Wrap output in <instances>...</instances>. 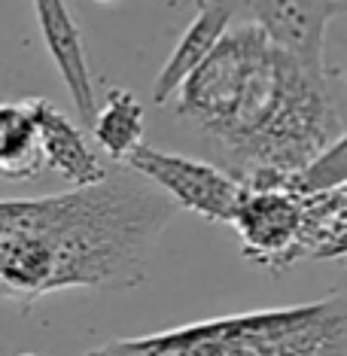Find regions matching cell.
Listing matches in <instances>:
<instances>
[{
  "label": "cell",
  "instance_id": "1",
  "mask_svg": "<svg viewBox=\"0 0 347 356\" xmlns=\"http://www.w3.org/2000/svg\"><path fill=\"white\" fill-rule=\"evenodd\" d=\"M344 3H238L204 64L177 88V116L220 149L244 189H271L347 140L326 34Z\"/></svg>",
  "mask_w": 347,
  "mask_h": 356
},
{
  "label": "cell",
  "instance_id": "2",
  "mask_svg": "<svg viewBox=\"0 0 347 356\" xmlns=\"http://www.w3.org/2000/svg\"><path fill=\"white\" fill-rule=\"evenodd\" d=\"M174 216L171 201L125 168L88 189L0 198V302L28 311L61 289H137Z\"/></svg>",
  "mask_w": 347,
  "mask_h": 356
},
{
  "label": "cell",
  "instance_id": "3",
  "mask_svg": "<svg viewBox=\"0 0 347 356\" xmlns=\"http://www.w3.org/2000/svg\"><path fill=\"white\" fill-rule=\"evenodd\" d=\"M83 356H347V302L262 307L186 326L113 338Z\"/></svg>",
  "mask_w": 347,
  "mask_h": 356
},
{
  "label": "cell",
  "instance_id": "4",
  "mask_svg": "<svg viewBox=\"0 0 347 356\" xmlns=\"http://www.w3.org/2000/svg\"><path fill=\"white\" fill-rule=\"evenodd\" d=\"M125 168L147 180L152 189H159L174 207L192 210L207 222L229 225L247 195L244 183L211 161L165 152L147 143L125 161Z\"/></svg>",
  "mask_w": 347,
  "mask_h": 356
},
{
  "label": "cell",
  "instance_id": "5",
  "mask_svg": "<svg viewBox=\"0 0 347 356\" xmlns=\"http://www.w3.org/2000/svg\"><path fill=\"white\" fill-rule=\"evenodd\" d=\"M238 232L241 256L253 265L284 274L298 265V234H302V198L293 192L262 189L250 192L232 216Z\"/></svg>",
  "mask_w": 347,
  "mask_h": 356
},
{
  "label": "cell",
  "instance_id": "6",
  "mask_svg": "<svg viewBox=\"0 0 347 356\" xmlns=\"http://www.w3.org/2000/svg\"><path fill=\"white\" fill-rule=\"evenodd\" d=\"M28 104L37 122L43 168L55 171V177L67 183L70 189H88V186L107 180L110 168L104 165L101 152L95 149V143L83 134V128L74 119H67L46 98H34Z\"/></svg>",
  "mask_w": 347,
  "mask_h": 356
},
{
  "label": "cell",
  "instance_id": "7",
  "mask_svg": "<svg viewBox=\"0 0 347 356\" xmlns=\"http://www.w3.org/2000/svg\"><path fill=\"white\" fill-rule=\"evenodd\" d=\"M34 15L40 34H43V43L49 49L55 67L64 79L70 92V101L79 113V122L86 128H92L95 116H98V95H95V76L88 70V58H86V46H83V34H79L76 19L70 15L67 3H58V0H40L34 3Z\"/></svg>",
  "mask_w": 347,
  "mask_h": 356
},
{
  "label": "cell",
  "instance_id": "8",
  "mask_svg": "<svg viewBox=\"0 0 347 356\" xmlns=\"http://www.w3.org/2000/svg\"><path fill=\"white\" fill-rule=\"evenodd\" d=\"M235 13H238V3H198L195 19L189 22L180 43L174 46V52L161 64L159 76L152 79V104L156 107H165V104L174 101L177 88L186 83L204 64L207 55L213 52V46L220 43L225 28L232 25Z\"/></svg>",
  "mask_w": 347,
  "mask_h": 356
},
{
  "label": "cell",
  "instance_id": "9",
  "mask_svg": "<svg viewBox=\"0 0 347 356\" xmlns=\"http://www.w3.org/2000/svg\"><path fill=\"white\" fill-rule=\"evenodd\" d=\"M347 253V186L302 198L298 262L341 259Z\"/></svg>",
  "mask_w": 347,
  "mask_h": 356
},
{
  "label": "cell",
  "instance_id": "10",
  "mask_svg": "<svg viewBox=\"0 0 347 356\" xmlns=\"http://www.w3.org/2000/svg\"><path fill=\"white\" fill-rule=\"evenodd\" d=\"M88 131L95 137V149H104L110 161L125 165L143 147V104L128 88H110Z\"/></svg>",
  "mask_w": 347,
  "mask_h": 356
},
{
  "label": "cell",
  "instance_id": "11",
  "mask_svg": "<svg viewBox=\"0 0 347 356\" xmlns=\"http://www.w3.org/2000/svg\"><path fill=\"white\" fill-rule=\"evenodd\" d=\"M43 171V152L28 101H0V177L34 180Z\"/></svg>",
  "mask_w": 347,
  "mask_h": 356
},
{
  "label": "cell",
  "instance_id": "12",
  "mask_svg": "<svg viewBox=\"0 0 347 356\" xmlns=\"http://www.w3.org/2000/svg\"><path fill=\"white\" fill-rule=\"evenodd\" d=\"M19 356H37V353H19Z\"/></svg>",
  "mask_w": 347,
  "mask_h": 356
}]
</instances>
